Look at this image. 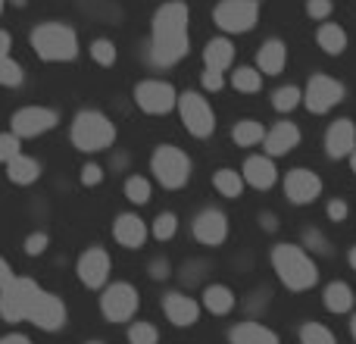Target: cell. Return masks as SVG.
Listing matches in <instances>:
<instances>
[{"instance_id":"6da1fadb","label":"cell","mask_w":356,"mask_h":344,"mask_svg":"<svg viewBox=\"0 0 356 344\" xmlns=\"http://www.w3.org/2000/svg\"><path fill=\"white\" fill-rule=\"evenodd\" d=\"M188 6L163 3L154 16V38H150V63L154 66H175L181 56H188Z\"/></svg>"},{"instance_id":"7a4b0ae2","label":"cell","mask_w":356,"mask_h":344,"mask_svg":"<svg viewBox=\"0 0 356 344\" xmlns=\"http://www.w3.org/2000/svg\"><path fill=\"white\" fill-rule=\"evenodd\" d=\"M272 266L291 291H307L319 282V269H316L313 257L297 244H278L272 251Z\"/></svg>"},{"instance_id":"3957f363","label":"cell","mask_w":356,"mask_h":344,"mask_svg":"<svg viewBox=\"0 0 356 344\" xmlns=\"http://www.w3.org/2000/svg\"><path fill=\"white\" fill-rule=\"evenodd\" d=\"M31 47L47 63H69L79 56V35L63 22H44L31 31Z\"/></svg>"},{"instance_id":"277c9868","label":"cell","mask_w":356,"mask_h":344,"mask_svg":"<svg viewBox=\"0 0 356 344\" xmlns=\"http://www.w3.org/2000/svg\"><path fill=\"white\" fill-rule=\"evenodd\" d=\"M116 141V125L97 110H85L75 116L72 123V144L85 154H97V150L113 148Z\"/></svg>"},{"instance_id":"5b68a950","label":"cell","mask_w":356,"mask_h":344,"mask_svg":"<svg viewBox=\"0 0 356 344\" xmlns=\"http://www.w3.org/2000/svg\"><path fill=\"white\" fill-rule=\"evenodd\" d=\"M150 169H154V175L160 178L163 188H181V185H188L191 178V160L184 150L172 148V144H160V148L154 150V160H150Z\"/></svg>"},{"instance_id":"8992f818","label":"cell","mask_w":356,"mask_h":344,"mask_svg":"<svg viewBox=\"0 0 356 344\" xmlns=\"http://www.w3.org/2000/svg\"><path fill=\"white\" fill-rule=\"evenodd\" d=\"M38 291H41L38 288V282L16 276L6 288H0V316H3L6 322L29 320V310H31V304H35Z\"/></svg>"},{"instance_id":"52a82bcc","label":"cell","mask_w":356,"mask_h":344,"mask_svg":"<svg viewBox=\"0 0 356 344\" xmlns=\"http://www.w3.org/2000/svg\"><path fill=\"white\" fill-rule=\"evenodd\" d=\"M178 113H181L184 129L194 138H209L216 132V113L209 107L207 97H200L197 91H184L178 94Z\"/></svg>"},{"instance_id":"ba28073f","label":"cell","mask_w":356,"mask_h":344,"mask_svg":"<svg viewBox=\"0 0 356 344\" xmlns=\"http://www.w3.org/2000/svg\"><path fill=\"white\" fill-rule=\"evenodd\" d=\"M259 3L257 0H222L213 10V22L228 35H244L257 25Z\"/></svg>"},{"instance_id":"9c48e42d","label":"cell","mask_w":356,"mask_h":344,"mask_svg":"<svg viewBox=\"0 0 356 344\" xmlns=\"http://www.w3.org/2000/svg\"><path fill=\"white\" fill-rule=\"evenodd\" d=\"M138 304H141L138 288L129 282L110 285V288L104 291V297H100V310H104V316L110 322H129L131 316L138 313Z\"/></svg>"},{"instance_id":"30bf717a","label":"cell","mask_w":356,"mask_h":344,"mask_svg":"<svg viewBox=\"0 0 356 344\" xmlns=\"http://www.w3.org/2000/svg\"><path fill=\"white\" fill-rule=\"evenodd\" d=\"M341 100H344V85H341L338 79H328V75H313L307 91H303V104H307V110L316 113V116L328 113L332 107H338Z\"/></svg>"},{"instance_id":"8fae6325","label":"cell","mask_w":356,"mask_h":344,"mask_svg":"<svg viewBox=\"0 0 356 344\" xmlns=\"http://www.w3.org/2000/svg\"><path fill=\"white\" fill-rule=\"evenodd\" d=\"M135 100L144 113H150V116H163V113H169L172 107H178L175 88L169 85V81H160V79L141 81V85L135 88Z\"/></svg>"},{"instance_id":"7c38bea8","label":"cell","mask_w":356,"mask_h":344,"mask_svg":"<svg viewBox=\"0 0 356 344\" xmlns=\"http://www.w3.org/2000/svg\"><path fill=\"white\" fill-rule=\"evenodd\" d=\"M13 135L16 138H38L56 125V113L47 107H22L13 113Z\"/></svg>"},{"instance_id":"4fadbf2b","label":"cell","mask_w":356,"mask_h":344,"mask_svg":"<svg viewBox=\"0 0 356 344\" xmlns=\"http://www.w3.org/2000/svg\"><path fill=\"white\" fill-rule=\"evenodd\" d=\"M29 322H35L44 332H56V329H63V322H66V304L56 295H50V291H38L35 304H31V310H29Z\"/></svg>"},{"instance_id":"5bb4252c","label":"cell","mask_w":356,"mask_h":344,"mask_svg":"<svg viewBox=\"0 0 356 344\" xmlns=\"http://www.w3.org/2000/svg\"><path fill=\"white\" fill-rule=\"evenodd\" d=\"M75 269H79L81 285H88V288H104L106 279H110V269H113L110 253H106L104 247H91V251H85L79 257Z\"/></svg>"},{"instance_id":"9a60e30c","label":"cell","mask_w":356,"mask_h":344,"mask_svg":"<svg viewBox=\"0 0 356 344\" xmlns=\"http://www.w3.org/2000/svg\"><path fill=\"white\" fill-rule=\"evenodd\" d=\"M284 194L291 203H313L322 194V178L309 169H291L284 178Z\"/></svg>"},{"instance_id":"2e32d148","label":"cell","mask_w":356,"mask_h":344,"mask_svg":"<svg viewBox=\"0 0 356 344\" xmlns=\"http://www.w3.org/2000/svg\"><path fill=\"white\" fill-rule=\"evenodd\" d=\"M325 150L332 160H344L356 150V129L350 119H338L325 132Z\"/></svg>"},{"instance_id":"e0dca14e","label":"cell","mask_w":356,"mask_h":344,"mask_svg":"<svg viewBox=\"0 0 356 344\" xmlns=\"http://www.w3.org/2000/svg\"><path fill=\"white\" fill-rule=\"evenodd\" d=\"M194 238L207 247H216L228 238V219L219 210H203L194 219Z\"/></svg>"},{"instance_id":"ac0fdd59","label":"cell","mask_w":356,"mask_h":344,"mask_svg":"<svg viewBox=\"0 0 356 344\" xmlns=\"http://www.w3.org/2000/svg\"><path fill=\"white\" fill-rule=\"evenodd\" d=\"M163 310H166L169 322L178 326V329L194 326L197 316H200V304H197L194 297H188V295H178V291L166 295V301H163Z\"/></svg>"},{"instance_id":"d6986e66","label":"cell","mask_w":356,"mask_h":344,"mask_svg":"<svg viewBox=\"0 0 356 344\" xmlns=\"http://www.w3.org/2000/svg\"><path fill=\"white\" fill-rule=\"evenodd\" d=\"M113 238L119 241L122 247H141L144 241H147V226H144V219L141 216H135V213H122V216H116V226H113Z\"/></svg>"},{"instance_id":"ffe728a7","label":"cell","mask_w":356,"mask_h":344,"mask_svg":"<svg viewBox=\"0 0 356 344\" xmlns=\"http://www.w3.org/2000/svg\"><path fill=\"white\" fill-rule=\"evenodd\" d=\"M241 178H244L250 188L266 191V188H272V185L278 182V169H275V163H272L269 157H250V160L244 163V169H241Z\"/></svg>"},{"instance_id":"44dd1931","label":"cell","mask_w":356,"mask_h":344,"mask_svg":"<svg viewBox=\"0 0 356 344\" xmlns=\"http://www.w3.org/2000/svg\"><path fill=\"white\" fill-rule=\"evenodd\" d=\"M263 141H266V150H269L272 157H284L300 144V129H297L294 123H278Z\"/></svg>"},{"instance_id":"7402d4cb","label":"cell","mask_w":356,"mask_h":344,"mask_svg":"<svg viewBox=\"0 0 356 344\" xmlns=\"http://www.w3.org/2000/svg\"><path fill=\"white\" fill-rule=\"evenodd\" d=\"M259 72L263 75H278L284 69V63H288V47H284V41H278V38H269V41L259 47Z\"/></svg>"},{"instance_id":"603a6c76","label":"cell","mask_w":356,"mask_h":344,"mask_svg":"<svg viewBox=\"0 0 356 344\" xmlns=\"http://www.w3.org/2000/svg\"><path fill=\"white\" fill-rule=\"evenodd\" d=\"M232 60H234V44L228 41V38H213V41L203 47V63H207V69L225 72V69L232 66Z\"/></svg>"},{"instance_id":"cb8c5ba5","label":"cell","mask_w":356,"mask_h":344,"mask_svg":"<svg viewBox=\"0 0 356 344\" xmlns=\"http://www.w3.org/2000/svg\"><path fill=\"white\" fill-rule=\"evenodd\" d=\"M232 344H278V335L272 329L259 326V322H241L232 329Z\"/></svg>"},{"instance_id":"d4e9b609","label":"cell","mask_w":356,"mask_h":344,"mask_svg":"<svg viewBox=\"0 0 356 344\" xmlns=\"http://www.w3.org/2000/svg\"><path fill=\"white\" fill-rule=\"evenodd\" d=\"M6 175H10V182H16V185H31V182H38V175H41V163H38L35 157L19 154L6 163Z\"/></svg>"},{"instance_id":"484cf974","label":"cell","mask_w":356,"mask_h":344,"mask_svg":"<svg viewBox=\"0 0 356 344\" xmlns=\"http://www.w3.org/2000/svg\"><path fill=\"white\" fill-rule=\"evenodd\" d=\"M203 307L216 316H225L228 310L234 307V295L225 288V285H209V288L203 291Z\"/></svg>"},{"instance_id":"4316f807","label":"cell","mask_w":356,"mask_h":344,"mask_svg":"<svg viewBox=\"0 0 356 344\" xmlns=\"http://www.w3.org/2000/svg\"><path fill=\"white\" fill-rule=\"evenodd\" d=\"M319 47L325 50V54H332V56H338V54H344L347 50V31L341 29V25H334V22H325L319 29Z\"/></svg>"},{"instance_id":"83f0119b","label":"cell","mask_w":356,"mask_h":344,"mask_svg":"<svg viewBox=\"0 0 356 344\" xmlns=\"http://www.w3.org/2000/svg\"><path fill=\"white\" fill-rule=\"evenodd\" d=\"M325 307L332 313H347L353 310V288L347 282H332L325 288Z\"/></svg>"},{"instance_id":"f1b7e54d","label":"cell","mask_w":356,"mask_h":344,"mask_svg":"<svg viewBox=\"0 0 356 344\" xmlns=\"http://www.w3.org/2000/svg\"><path fill=\"white\" fill-rule=\"evenodd\" d=\"M232 138H234V144H241V148H250V144L263 141L266 132H263V125H259L257 119H241V123L234 125Z\"/></svg>"},{"instance_id":"f546056e","label":"cell","mask_w":356,"mask_h":344,"mask_svg":"<svg viewBox=\"0 0 356 344\" xmlns=\"http://www.w3.org/2000/svg\"><path fill=\"white\" fill-rule=\"evenodd\" d=\"M213 185L222 197H241V191H244V178H241V172H234V169H219L213 178Z\"/></svg>"},{"instance_id":"4dcf8cb0","label":"cell","mask_w":356,"mask_h":344,"mask_svg":"<svg viewBox=\"0 0 356 344\" xmlns=\"http://www.w3.org/2000/svg\"><path fill=\"white\" fill-rule=\"evenodd\" d=\"M232 85L238 88V91H244V94H253V91H259V88H263V72H259V69H253V66H241V69H234Z\"/></svg>"},{"instance_id":"1f68e13d","label":"cell","mask_w":356,"mask_h":344,"mask_svg":"<svg viewBox=\"0 0 356 344\" xmlns=\"http://www.w3.org/2000/svg\"><path fill=\"white\" fill-rule=\"evenodd\" d=\"M300 100H303L300 88L288 85V88H278V91H275V97H272V107H275L278 113H291L297 104H300Z\"/></svg>"},{"instance_id":"d6a6232c","label":"cell","mask_w":356,"mask_h":344,"mask_svg":"<svg viewBox=\"0 0 356 344\" xmlns=\"http://www.w3.org/2000/svg\"><path fill=\"white\" fill-rule=\"evenodd\" d=\"M125 197H129L131 203H147L150 201V182L147 178H141V175H131L129 182H125Z\"/></svg>"},{"instance_id":"836d02e7","label":"cell","mask_w":356,"mask_h":344,"mask_svg":"<svg viewBox=\"0 0 356 344\" xmlns=\"http://www.w3.org/2000/svg\"><path fill=\"white\" fill-rule=\"evenodd\" d=\"M300 341L303 344H338L334 335L328 332L325 326H319V322H307V326L300 329Z\"/></svg>"},{"instance_id":"e575fe53","label":"cell","mask_w":356,"mask_h":344,"mask_svg":"<svg viewBox=\"0 0 356 344\" xmlns=\"http://www.w3.org/2000/svg\"><path fill=\"white\" fill-rule=\"evenodd\" d=\"M0 85H6V88L22 85V66L13 56H0Z\"/></svg>"},{"instance_id":"d590c367","label":"cell","mask_w":356,"mask_h":344,"mask_svg":"<svg viewBox=\"0 0 356 344\" xmlns=\"http://www.w3.org/2000/svg\"><path fill=\"white\" fill-rule=\"evenodd\" d=\"M178 232V216L175 213H160L154 219V238L156 241H169Z\"/></svg>"},{"instance_id":"8d00e7d4","label":"cell","mask_w":356,"mask_h":344,"mask_svg":"<svg viewBox=\"0 0 356 344\" xmlns=\"http://www.w3.org/2000/svg\"><path fill=\"white\" fill-rule=\"evenodd\" d=\"M91 56L100 66H113V63H116V44L106 41V38H97V41L91 44Z\"/></svg>"},{"instance_id":"74e56055","label":"cell","mask_w":356,"mask_h":344,"mask_svg":"<svg viewBox=\"0 0 356 344\" xmlns=\"http://www.w3.org/2000/svg\"><path fill=\"white\" fill-rule=\"evenodd\" d=\"M156 341H160V332L150 322H135L129 329V344H156Z\"/></svg>"},{"instance_id":"f35d334b","label":"cell","mask_w":356,"mask_h":344,"mask_svg":"<svg viewBox=\"0 0 356 344\" xmlns=\"http://www.w3.org/2000/svg\"><path fill=\"white\" fill-rule=\"evenodd\" d=\"M22 150H19V138L13 135V132H3L0 135V163H10L13 157H19Z\"/></svg>"},{"instance_id":"ab89813d","label":"cell","mask_w":356,"mask_h":344,"mask_svg":"<svg viewBox=\"0 0 356 344\" xmlns=\"http://www.w3.org/2000/svg\"><path fill=\"white\" fill-rule=\"evenodd\" d=\"M50 244V238L44 232H35V235H29V238H25V253H29V257H38V253H44V247Z\"/></svg>"},{"instance_id":"60d3db41","label":"cell","mask_w":356,"mask_h":344,"mask_svg":"<svg viewBox=\"0 0 356 344\" xmlns=\"http://www.w3.org/2000/svg\"><path fill=\"white\" fill-rule=\"evenodd\" d=\"M104 182V169L97 166V163H88L85 169H81V185H88V188H94V185Z\"/></svg>"},{"instance_id":"b9f144b4","label":"cell","mask_w":356,"mask_h":344,"mask_svg":"<svg viewBox=\"0 0 356 344\" xmlns=\"http://www.w3.org/2000/svg\"><path fill=\"white\" fill-rule=\"evenodd\" d=\"M307 13L313 19H328V13H332V0H307Z\"/></svg>"},{"instance_id":"7bdbcfd3","label":"cell","mask_w":356,"mask_h":344,"mask_svg":"<svg viewBox=\"0 0 356 344\" xmlns=\"http://www.w3.org/2000/svg\"><path fill=\"white\" fill-rule=\"evenodd\" d=\"M200 81H203V88H207V91H222V85H225V79H222L219 69H207Z\"/></svg>"},{"instance_id":"ee69618b","label":"cell","mask_w":356,"mask_h":344,"mask_svg":"<svg viewBox=\"0 0 356 344\" xmlns=\"http://www.w3.org/2000/svg\"><path fill=\"white\" fill-rule=\"evenodd\" d=\"M303 238H307V244L313 247V251H319V253H328V241L322 238V235L316 232V228H307V235H303Z\"/></svg>"},{"instance_id":"f6af8a7d","label":"cell","mask_w":356,"mask_h":344,"mask_svg":"<svg viewBox=\"0 0 356 344\" xmlns=\"http://www.w3.org/2000/svg\"><path fill=\"white\" fill-rule=\"evenodd\" d=\"M328 219H334V222H344V219H347V203L334 197V201L328 203Z\"/></svg>"},{"instance_id":"bcb514c9","label":"cell","mask_w":356,"mask_h":344,"mask_svg":"<svg viewBox=\"0 0 356 344\" xmlns=\"http://www.w3.org/2000/svg\"><path fill=\"white\" fill-rule=\"evenodd\" d=\"M13 279H16V276H13V266L6 263V257H0V288H6Z\"/></svg>"},{"instance_id":"7dc6e473","label":"cell","mask_w":356,"mask_h":344,"mask_svg":"<svg viewBox=\"0 0 356 344\" xmlns=\"http://www.w3.org/2000/svg\"><path fill=\"white\" fill-rule=\"evenodd\" d=\"M150 269H154V272H150L154 279H166V276H169V263H166V260H156Z\"/></svg>"},{"instance_id":"c3c4849f","label":"cell","mask_w":356,"mask_h":344,"mask_svg":"<svg viewBox=\"0 0 356 344\" xmlns=\"http://www.w3.org/2000/svg\"><path fill=\"white\" fill-rule=\"evenodd\" d=\"M10 47H13V38H10V31H3V29H0V56H10Z\"/></svg>"},{"instance_id":"681fc988","label":"cell","mask_w":356,"mask_h":344,"mask_svg":"<svg viewBox=\"0 0 356 344\" xmlns=\"http://www.w3.org/2000/svg\"><path fill=\"white\" fill-rule=\"evenodd\" d=\"M0 344H31V338H25V335H3Z\"/></svg>"},{"instance_id":"f907efd6","label":"cell","mask_w":356,"mask_h":344,"mask_svg":"<svg viewBox=\"0 0 356 344\" xmlns=\"http://www.w3.org/2000/svg\"><path fill=\"white\" fill-rule=\"evenodd\" d=\"M263 226L272 232V228H275V216H272V213H266V216H263Z\"/></svg>"},{"instance_id":"816d5d0a","label":"cell","mask_w":356,"mask_h":344,"mask_svg":"<svg viewBox=\"0 0 356 344\" xmlns=\"http://www.w3.org/2000/svg\"><path fill=\"white\" fill-rule=\"evenodd\" d=\"M347 260H350V266L356 269V247H350V257H347Z\"/></svg>"},{"instance_id":"f5cc1de1","label":"cell","mask_w":356,"mask_h":344,"mask_svg":"<svg viewBox=\"0 0 356 344\" xmlns=\"http://www.w3.org/2000/svg\"><path fill=\"white\" fill-rule=\"evenodd\" d=\"M350 169L356 172V150H353V154H350Z\"/></svg>"},{"instance_id":"db71d44e","label":"cell","mask_w":356,"mask_h":344,"mask_svg":"<svg viewBox=\"0 0 356 344\" xmlns=\"http://www.w3.org/2000/svg\"><path fill=\"white\" fill-rule=\"evenodd\" d=\"M350 332H353V338H356V316L350 320Z\"/></svg>"},{"instance_id":"11a10c76","label":"cell","mask_w":356,"mask_h":344,"mask_svg":"<svg viewBox=\"0 0 356 344\" xmlns=\"http://www.w3.org/2000/svg\"><path fill=\"white\" fill-rule=\"evenodd\" d=\"M13 3H16V6H25V0H13Z\"/></svg>"},{"instance_id":"9f6ffc18","label":"cell","mask_w":356,"mask_h":344,"mask_svg":"<svg viewBox=\"0 0 356 344\" xmlns=\"http://www.w3.org/2000/svg\"><path fill=\"white\" fill-rule=\"evenodd\" d=\"M3 6H6V0H0V13H3Z\"/></svg>"},{"instance_id":"6f0895ef","label":"cell","mask_w":356,"mask_h":344,"mask_svg":"<svg viewBox=\"0 0 356 344\" xmlns=\"http://www.w3.org/2000/svg\"><path fill=\"white\" fill-rule=\"evenodd\" d=\"M88 344H104V341H88Z\"/></svg>"}]
</instances>
